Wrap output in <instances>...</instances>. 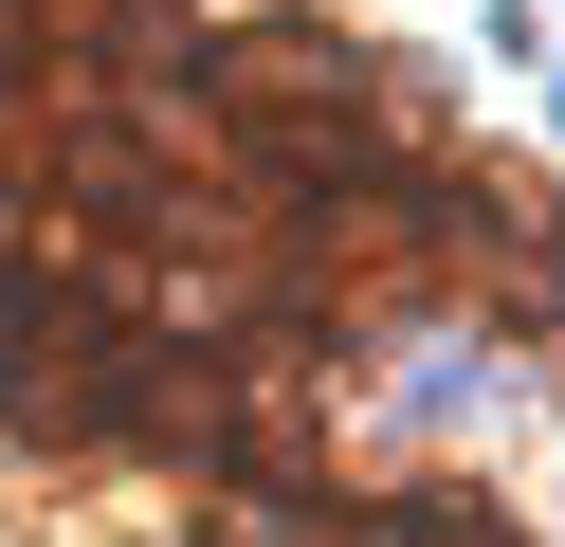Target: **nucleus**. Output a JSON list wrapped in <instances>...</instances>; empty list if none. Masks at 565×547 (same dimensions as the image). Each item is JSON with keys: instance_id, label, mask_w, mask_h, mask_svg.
I'll return each instance as SVG.
<instances>
[{"instance_id": "f257e3e1", "label": "nucleus", "mask_w": 565, "mask_h": 547, "mask_svg": "<svg viewBox=\"0 0 565 547\" xmlns=\"http://www.w3.org/2000/svg\"><path fill=\"white\" fill-rule=\"evenodd\" d=\"M201 547H329V474H310V456L201 474Z\"/></svg>"}]
</instances>
